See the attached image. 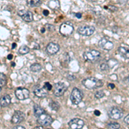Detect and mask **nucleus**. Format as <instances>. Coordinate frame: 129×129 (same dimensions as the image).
<instances>
[{"instance_id":"f257e3e1","label":"nucleus","mask_w":129,"mask_h":129,"mask_svg":"<svg viewBox=\"0 0 129 129\" xmlns=\"http://www.w3.org/2000/svg\"><path fill=\"white\" fill-rule=\"evenodd\" d=\"M82 83L85 88H87L89 89H94L100 88V87H102L103 84V83L102 82L101 80L96 78H94V77L85 78V79L83 80Z\"/></svg>"},{"instance_id":"f03ea898","label":"nucleus","mask_w":129,"mask_h":129,"mask_svg":"<svg viewBox=\"0 0 129 129\" xmlns=\"http://www.w3.org/2000/svg\"><path fill=\"white\" fill-rule=\"evenodd\" d=\"M70 100L73 104L78 105L82 102L83 100V93L79 89L74 88L72 89V93L70 95Z\"/></svg>"},{"instance_id":"7ed1b4c3","label":"nucleus","mask_w":129,"mask_h":129,"mask_svg":"<svg viewBox=\"0 0 129 129\" xmlns=\"http://www.w3.org/2000/svg\"><path fill=\"white\" fill-rule=\"evenodd\" d=\"M83 56H84V59L85 61L92 63V62H95L99 59L100 56H101V53H100V52L96 51V50H90V51L85 52Z\"/></svg>"},{"instance_id":"20e7f679","label":"nucleus","mask_w":129,"mask_h":129,"mask_svg":"<svg viewBox=\"0 0 129 129\" xmlns=\"http://www.w3.org/2000/svg\"><path fill=\"white\" fill-rule=\"evenodd\" d=\"M53 118L49 114L46 113L41 114L40 116L37 117V122H38L39 125H41L42 126H48L53 123Z\"/></svg>"},{"instance_id":"39448f33","label":"nucleus","mask_w":129,"mask_h":129,"mask_svg":"<svg viewBox=\"0 0 129 129\" xmlns=\"http://www.w3.org/2000/svg\"><path fill=\"white\" fill-rule=\"evenodd\" d=\"M74 30V28L72 26V24L71 23L69 22H66L62 23V25L60 26L59 31H60V34L64 35V36H68V35H71L72 34Z\"/></svg>"},{"instance_id":"423d86ee","label":"nucleus","mask_w":129,"mask_h":129,"mask_svg":"<svg viewBox=\"0 0 129 129\" xmlns=\"http://www.w3.org/2000/svg\"><path fill=\"white\" fill-rule=\"evenodd\" d=\"M95 31V27L89 26V25H84V26H82L78 28V33L81 35H84V36H89V35L94 34Z\"/></svg>"},{"instance_id":"0eeeda50","label":"nucleus","mask_w":129,"mask_h":129,"mask_svg":"<svg viewBox=\"0 0 129 129\" xmlns=\"http://www.w3.org/2000/svg\"><path fill=\"white\" fill-rule=\"evenodd\" d=\"M98 46L101 48L109 51L112 50L114 47V43L109 40L108 37H103L99 41H98Z\"/></svg>"},{"instance_id":"6e6552de","label":"nucleus","mask_w":129,"mask_h":129,"mask_svg":"<svg viewBox=\"0 0 129 129\" xmlns=\"http://www.w3.org/2000/svg\"><path fill=\"white\" fill-rule=\"evenodd\" d=\"M15 95L19 100H25L29 97L30 92H29V90L26 88H18L16 89Z\"/></svg>"},{"instance_id":"1a4fd4ad","label":"nucleus","mask_w":129,"mask_h":129,"mask_svg":"<svg viewBox=\"0 0 129 129\" xmlns=\"http://www.w3.org/2000/svg\"><path fill=\"white\" fill-rule=\"evenodd\" d=\"M109 116L113 120H119L123 116V112L118 107H113L109 111Z\"/></svg>"},{"instance_id":"9d476101","label":"nucleus","mask_w":129,"mask_h":129,"mask_svg":"<svg viewBox=\"0 0 129 129\" xmlns=\"http://www.w3.org/2000/svg\"><path fill=\"white\" fill-rule=\"evenodd\" d=\"M25 119V114L22 111H16L14 114L12 115L11 122L14 125H19L21 122H22Z\"/></svg>"},{"instance_id":"9b49d317","label":"nucleus","mask_w":129,"mask_h":129,"mask_svg":"<svg viewBox=\"0 0 129 129\" xmlns=\"http://www.w3.org/2000/svg\"><path fill=\"white\" fill-rule=\"evenodd\" d=\"M67 89V86L62 82H59L55 84L54 86V95L56 96H61L64 94Z\"/></svg>"},{"instance_id":"f8f14e48","label":"nucleus","mask_w":129,"mask_h":129,"mask_svg":"<svg viewBox=\"0 0 129 129\" xmlns=\"http://www.w3.org/2000/svg\"><path fill=\"white\" fill-rule=\"evenodd\" d=\"M69 126L72 129H81L84 126V121L79 118H74L69 122Z\"/></svg>"},{"instance_id":"ddd939ff","label":"nucleus","mask_w":129,"mask_h":129,"mask_svg":"<svg viewBox=\"0 0 129 129\" xmlns=\"http://www.w3.org/2000/svg\"><path fill=\"white\" fill-rule=\"evenodd\" d=\"M59 48L60 47L59 44L54 42H50L47 44V47H46V51H47V53L49 55H54L59 51Z\"/></svg>"},{"instance_id":"4468645a","label":"nucleus","mask_w":129,"mask_h":129,"mask_svg":"<svg viewBox=\"0 0 129 129\" xmlns=\"http://www.w3.org/2000/svg\"><path fill=\"white\" fill-rule=\"evenodd\" d=\"M18 16L22 18V20L27 22H31L33 21V14L29 10H22L18 11Z\"/></svg>"},{"instance_id":"2eb2a0df","label":"nucleus","mask_w":129,"mask_h":129,"mask_svg":"<svg viewBox=\"0 0 129 129\" xmlns=\"http://www.w3.org/2000/svg\"><path fill=\"white\" fill-rule=\"evenodd\" d=\"M47 89L44 87H37L34 89V94L39 98H43L47 95Z\"/></svg>"},{"instance_id":"dca6fc26","label":"nucleus","mask_w":129,"mask_h":129,"mask_svg":"<svg viewBox=\"0 0 129 129\" xmlns=\"http://www.w3.org/2000/svg\"><path fill=\"white\" fill-rule=\"evenodd\" d=\"M118 53L121 56L122 58L126 59H129V49L126 48V47L120 46L118 47Z\"/></svg>"},{"instance_id":"f3484780","label":"nucleus","mask_w":129,"mask_h":129,"mask_svg":"<svg viewBox=\"0 0 129 129\" xmlns=\"http://www.w3.org/2000/svg\"><path fill=\"white\" fill-rule=\"evenodd\" d=\"M10 103H11V98L9 95H5L0 98V106L3 108L7 107L8 105L10 104Z\"/></svg>"},{"instance_id":"a211bd4d","label":"nucleus","mask_w":129,"mask_h":129,"mask_svg":"<svg viewBox=\"0 0 129 129\" xmlns=\"http://www.w3.org/2000/svg\"><path fill=\"white\" fill-rule=\"evenodd\" d=\"M34 114L36 117H38V116H40L41 114H43V113H45V110L43 108H41V106H39V105H34Z\"/></svg>"},{"instance_id":"6ab92c4d","label":"nucleus","mask_w":129,"mask_h":129,"mask_svg":"<svg viewBox=\"0 0 129 129\" xmlns=\"http://www.w3.org/2000/svg\"><path fill=\"white\" fill-rule=\"evenodd\" d=\"M41 0H27V5L29 7H38L41 5Z\"/></svg>"},{"instance_id":"aec40b11","label":"nucleus","mask_w":129,"mask_h":129,"mask_svg":"<svg viewBox=\"0 0 129 129\" xmlns=\"http://www.w3.org/2000/svg\"><path fill=\"white\" fill-rule=\"evenodd\" d=\"M47 5H48L51 9L56 10V9H58V8H59L60 4H59V0H50L48 2V4H47Z\"/></svg>"},{"instance_id":"412c9836","label":"nucleus","mask_w":129,"mask_h":129,"mask_svg":"<svg viewBox=\"0 0 129 129\" xmlns=\"http://www.w3.org/2000/svg\"><path fill=\"white\" fill-rule=\"evenodd\" d=\"M41 69H42V66L38 63H35L30 66V70L34 72H39L40 71H41Z\"/></svg>"},{"instance_id":"4be33fe9","label":"nucleus","mask_w":129,"mask_h":129,"mask_svg":"<svg viewBox=\"0 0 129 129\" xmlns=\"http://www.w3.org/2000/svg\"><path fill=\"white\" fill-rule=\"evenodd\" d=\"M30 52V48L28 47V46H22V47H20L19 49V53L21 55H25L27 53H28Z\"/></svg>"},{"instance_id":"5701e85b","label":"nucleus","mask_w":129,"mask_h":129,"mask_svg":"<svg viewBox=\"0 0 129 129\" xmlns=\"http://www.w3.org/2000/svg\"><path fill=\"white\" fill-rule=\"evenodd\" d=\"M6 83H7V78H6V76L4 73L0 72V86L4 87L6 84Z\"/></svg>"},{"instance_id":"b1692460","label":"nucleus","mask_w":129,"mask_h":129,"mask_svg":"<svg viewBox=\"0 0 129 129\" xmlns=\"http://www.w3.org/2000/svg\"><path fill=\"white\" fill-rule=\"evenodd\" d=\"M108 128L110 129H119L120 128V125L117 122H113V123H109L108 125Z\"/></svg>"},{"instance_id":"393cba45","label":"nucleus","mask_w":129,"mask_h":129,"mask_svg":"<svg viewBox=\"0 0 129 129\" xmlns=\"http://www.w3.org/2000/svg\"><path fill=\"white\" fill-rule=\"evenodd\" d=\"M50 107L52 108V109H53V110H55V111L59 110V103H56V102H54V101H52L51 103H50Z\"/></svg>"},{"instance_id":"a878e982","label":"nucleus","mask_w":129,"mask_h":129,"mask_svg":"<svg viewBox=\"0 0 129 129\" xmlns=\"http://www.w3.org/2000/svg\"><path fill=\"white\" fill-rule=\"evenodd\" d=\"M100 69H101V71H103V72H106V71L109 69V66L107 63H102L100 64Z\"/></svg>"},{"instance_id":"bb28decb","label":"nucleus","mask_w":129,"mask_h":129,"mask_svg":"<svg viewBox=\"0 0 129 129\" xmlns=\"http://www.w3.org/2000/svg\"><path fill=\"white\" fill-rule=\"evenodd\" d=\"M104 95H105V94L103 91H96L95 94V97L96 99H101V98H103Z\"/></svg>"},{"instance_id":"cd10ccee","label":"nucleus","mask_w":129,"mask_h":129,"mask_svg":"<svg viewBox=\"0 0 129 129\" xmlns=\"http://www.w3.org/2000/svg\"><path fill=\"white\" fill-rule=\"evenodd\" d=\"M44 88H45V89H47V90H51L53 87H52V85H51V84H50V83L46 82L45 84H44Z\"/></svg>"},{"instance_id":"c85d7f7f","label":"nucleus","mask_w":129,"mask_h":129,"mask_svg":"<svg viewBox=\"0 0 129 129\" xmlns=\"http://www.w3.org/2000/svg\"><path fill=\"white\" fill-rule=\"evenodd\" d=\"M124 121H125V123H126V124L129 125V114H127V115L124 118Z\"/></svg>"},{"instance_id":"c756f323","label":"nucleus","mask_w":129,"mask_h":129,"mask_svg":"<svg viewBox=\"0 0 129 129\" xmlns=\"http://www.w3.org/2000/svg\"><path fill=\"white\" fill-rule=\"evenodd\" d=\"M15 128L16 129H24L25 127L22 126H17V125H16V126H15Z\"/></svg>"},{"instance_id":"7c9ffc66","label":"nucleus","mask_w":129,"mask_h":129,"mask_svg":"<svg viewBox=\"0 0 129 129\" xmlns=\"http://www.w3.org/2000/svg\"><path fill=\"white\" fill-rule=\"evenodd\" d=\"M114 87H115V86H114V84H109V88H110V89H114Z\"/></svg>"},{"instance_id":"2f4dec72","label":"nucleus","mask_w":129,"mask_h":129,"mask_svg":"<svg viewBox=\"0 0 129 129\" xmlns=\"http://www.w3.org/2000/svg\"><path fill=\"white\" fill-rule=\"evenodd\" d=\"M43 14H44L45 16H47L49 14V12H48V10H45L44 11H43Z\"/></svg>"},{"instance_id":"473e14b6","label":"nucleus","mask_w":129,"mask_h":129,"mask_svg":"<svg viewBox=\"0 0 129 129\" xmlns=\"http://www.w3.org/2000/svg\"><path fill=\"white\" fill-rule=\"evenodd\" d=\"M95 115H100V111H98V110H95Z\"/></svg>"},{"instance_id":"72a5a7b5","label":"nucleus","mask_w":129,"mask_h":129,"mask_svg":"<svg viewBox=\"0 0 129 129\" xmlns=\"http://www.w3.org/2000/svg\"><path fill=\"white\" fill-rule=\"evenodd\" d=\"M76 16H77V17H78V18H81V17H82V15H81V14H79V13H77L76 14Z\"/></svg>"},{"instance_id":"f704fd0d","label":"nucleus","mask_w":129,"mask_h":129,"mask_svg":"<svg viewBox=\"0 0 129 129\" xmlns=\"http://www.w3.org/2000/svg\"><path fill=\"white\" fill-rule=\"evenodd\" d=\"M35 128H37V129H40V128H43V126H41V125H40V126H35Z\"/></svg>"},{"instance_id":"c9c22d12","label":"nucleus","mask_w":129,"mask_h":129,"mask_svg":"<svg viewBox=\"0 0 129 129\" xmlns=\"http://www.w3.org/2000/svg\"><path fill=\"white\" fill-rule=\"evenodd\" d=\"M16 43H13V44H12V48H16Z\"/></svg>"},{"instance_id":"e433bc0d","label":"nucleus","mask_w":129,"mask_h":129,"mask_svg":"<svg viewBox=\"0 0 129 129\" xmlns=\"http://www.w3.org/2000/svg\"><path fill=\"white\" fill-rule=\"evenodd\" d=\"M8 59H12V55H11V54H10L9 56H8Z\"/></svg>"},{"instance_id":"4c0bfd02","label":"nucleus","mask_w":129,"mask_h":129,"mask_svg":"<svg viewBox=\"0 0 129 129\" xmlns=\"http://www.w3.org/2000/svg\"><path fill=\"white\" fill-rule=\"evenodd\" d=\"M90 1H92V2H95V1H97V0H90Z\"/></svg>"},{"instance_id":"58836bf2","label":"nucleus","mask_w":129,"mask_h":129,"mask_svg":"<svg viewBox=\"0 0 129 129\" xmlns=\"http://www.w3.org/2000/svg\"><path fill=\"white\" fill-rule=\"evenodd\" d=\"M126 80H127V81H128V82H129V77H128V78H126Z\"/></svg>"},{"instance_id":"ea45409f","label":"nucleus","mask_w":129,"mask_h":129,"mask_svg":"<svg viewBox=\"0 0 129 129\" xmlns=\"http://www.w3.org/2000/svg\"><path fill=\"white\" fill-rule=\"evenodd\" d=\"M0 91H1V86H0Z\"/></svg>"}]
</instances>
